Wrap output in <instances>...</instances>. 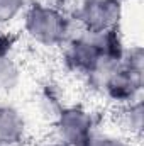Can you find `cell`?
Wrapping results in <instances>:
<instances>
[{
	"label": "cell",
	"mask_w": 144,
	"mask_h": 146,
	"mask_svg": "<svg viewBox=\"0 0 144 146\" xmlns=\"http://www.w3.org/2000/svg\"><path fill=\"white\" fill-rule=\"evenodd\" d=\"M87 146H134V141L114 129H104L102 126L97 129V133L92 136Z\"/></svg>",
	"instance_id": "10"
},
{
	"label": "cell",
	"mask_w": 144,
	"mask_h": 146,
	"mask_svg": "<svg viewBox=\"0 0 144 146\" xmlns=\"http://www.w3.org/2000/svg\"><path fill=\"white\" fill-rule=\"evenodd\" d=\"M42 146H68V145H63V143H59V141H51V143H46V145H42Z\"/></svg>",
	"instance_id": "13"
},
{
	"label": "cell",
	"mask_w": 144,
	"mask_h": 146,
	"mask_svg": "<svg viewBox=\"0 0 144 146\" xmlns=\"http://www.w3.org/2000/svg\"><path fill=\"white\" fill-rule=\"evenodd\" d=\"M24 83V66L14 53L0 58V99L20 90Z\"/></svg>",
	"instance_id": "8"
},
{
	"label": "cell",
	"mask_w": 144,
	"mask_h": 146,
	"mask_svg": "<svg viewBox=\"0 0 144 146\" xmlns=\"http://www.w3.org/2000/svg\"><path fill=\"white\" fill-rule=\"evenodd\" d=\"M53 139L68 146H87L100 127V115L87 104H65L51 122Z\"/></svg>",
	"instance_id": "4"
},
{
	"label": "cell",
	"mask_w": 144,
	"mask_h": 146,
	"mask_svg": "<svg viewBox=\"0 0 144 146\" xmlns=\"http://www.w3.org/2000/svg\"><path fill=\"white\" fill-rule=\"evenodd\" d=\"M37 100V109L41 112L42 117H46L49 122H53V119L56 117V114L61 110V107L66 104L61 92L58 90V85L54 82H44L36 95Z\"/></svg>",
	"instance_id": "9"
},
{
	"label": "cell",
	"mask_w": 144,
	"mask_h": 146,
	"mask_svg": "<svg viewBox=\"0 0 144 146\" xmlns=\"http://www.w3.org/2000/svg\"><path fill=\"white\" fill-rule=\"evenodd\" d=\"M78 31L110 33L119 31L124 19V0H80L71 9Z\"/></svg>",
	"instance_id": "5"
},
{
	"label": "cell",
	"mask_w": 144,
	"mask_h": 146,
	"mask_svg": "<svg viewBox=\"0 0 144 146\" xmlns=\"http://www.w3.org/2000/svg\"><path fill=\"white\" fill-rule=\"evenodd\" d=\"M31 0H0V27H7L22 17Z\"/></svg>",
	"instance_id": "11"
},
{
	"label": "cell",
	"mask_w": 144,
	"mask_h": 146,
	"mask_svg": "<svg viewBox=\"0 0 144 146\" xmlns=\"http://www.w3.org/2000/svg\"><path fill=\"white\" fill-rule=\"evenodd\" d=\"M22 33L41 49H61L76 31L71 10L49 0H31L22 17Z\"/></svg>",
	"instance_id": "2"
},
{
	"label": "cell",
	"mask_w": 144,
	"mask_h": 146,
	"mask_svg": "<svg viewBox=\"0 0 144 146\" xmlns=\"http://www.w3.org/2000/svg\"><path fill=\"white\" fill-rule=\"evenodd\" d=\"M126 46L120 29L100 34L76 29L61 48V61L66 72L81 78L95 92L104 75L122 60Z\"/></svg>",
	"instance_id": "1"
},
{
	"label": "cell",
	"mask_w": 144,
	"mask_h": 146,
	"mask_svg": "<svg viewBox=\"0 0 144 146\" xmlns=\"http://www.w3.org/2000/svg\"><path fill=\"white\" fill-rule=\"evenodd\" d=\"M73 2H75V3H76V2H80V0H73Z\"/></svg>",
	"instance_id": "14"
},
{
	"label": "cell",
	"mask_w": 144,
	"mask_h": 146,
	"mask_svg": "<svg viewBox=\"0 0 144 146\" xmlns=\"http://www.w3.org/2000/svg\"><path fill=\"white\" fill-rule=\"evenodd\" d=\"M143 124H144V102L143 97L117 107L115 112V124L114 127L122 133L124 136H127L129 139H132L134 143L141 138L143 134Z\"/></svg>",
	"instance_id": "7"
},
{
	"label": "cell",
	"mask_w": 144,
	"mask_h": 146,
	"mask_svg": "<svg viewBox=\"0 0 144 146\" xmlns=\"http://www.w3.org/2000/svg\"><path fill=\"white\" fill-rule=\"evenodd\" d=\"M27 139V115L12 102L0 100V146H24Z\"/></svg>",
	"instance_id": "6"
},
{
	"label": "cell",
	"mask_w": 144,
	"mask_h": 146,
	"mask_svg": "<svg viewBox=\"0 0 144 146\" xmlns=\"http://www.w3.org/2000/svg\"><path fill=\"white\" fill-rule=\"evenodd\" d=\"M14 46H15V37L3 27H0V58L14 53Z\"/></svg>",
	"instance_id": "12"
},
{
	"label": "cell",
	"mask_w": 144,
	"mask_h": 146,
	"mask_svg": "<svg viewBox=\"0 0 144 146\" xmlns=\"http://www.w3.org/2000/svg\"><path fill=\"white\" fill-rule=\"evenodd\" d=\"M144 51L141 44L126 46L122 60L98 82L95 94L104 97L115 109L143 97Z\"/></svg>",
	"instance_id": "3"
}]
</instances>
